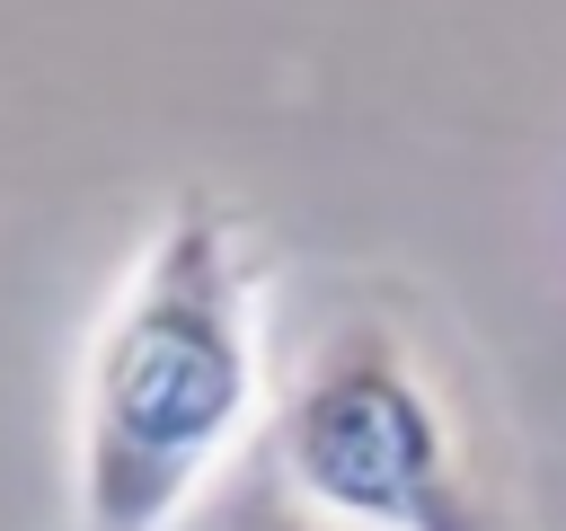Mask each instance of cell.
<instances>
[{"label": "cell", "instance_id": "1", "mask_svg": "<svg viewBox=\"0 0 566 531\" xmlns=\"http://www.w3.org/2000/svg\"><path fill=\"white\" fill-rule=\"evenodd\" d=\"M265 407L248 230L186 195L142 239L80 363L71 531H186Z\"/></svg>", "mask_w": 566, "mask_h": 531}, {"label": "cell", "instance_id": "2", "mask_svg": "<svg viewBox=\"0 0 566 531\" xmlns=\"http://www.w3.org/2000/svg\"><path fill=\"white\" fill-rule=\"evenodd\" d=\"M265 469L345 531H504L451 389L389 310H345L310 336L274 398Z\"/></svg>", "mask_w": 566, "mask_h": 531}, {"label": "cell", "instance_id": "3", "mask_svg": "<svg viewBox=\"0 0 566 531\" xmlns=\"http://www.w3.org/2000/svg\"><path fill=\"white\" fill-rule=\"evenodd\" d=\"M195 531H345V522H327V513H310L301 496H283L274 469H248V478L221 487V504H212Z\"/></svg>", "mask_w": 566, "mask_h": 531}]
</instances>
